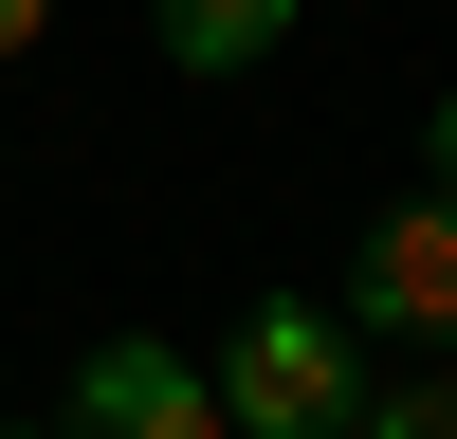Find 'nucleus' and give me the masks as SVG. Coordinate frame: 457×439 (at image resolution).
I'll use <instances>...</instances> for the list:
<instances>
[{
  "label": "nucleus",
  "instance_id": "f257e3e1",
  "mask_svg": "<svg viewBox=\"0 0 457 439\" xmlns=\"http://www.w3.org/2000/svg\"><path fill=\"white\" fill-rule=\"evenodd\" d=\"M202 385H220V421H238V439H348V421H366L348 311H293V293H256V311H238V348H220Z\"/></svg>",
  "mask_w": 457,
  "mask_h": 439
},
{
  "label": "nucleus",
  "instance_id": "f03ea898",
  "mask_svg": "<svg viewBox=\"0 0 457 439\" xmlns=\"http://www.w3.org/2000/svg\"><path fill=\"white\" fill-rule=\"evenodd\" d=\"M55 439H238V421H220V385H202L183 348L110 329V348L73 366V421H55Z\"/></svg>",
  "mask_w": 457,
  "mask_h": 439
},
{
  "label": "nucleus",
  "instance_id": "7ed1b4c3",
  "mask_svg": "<svg viewBox=\"0 0 457 439\" xmlns=\"http://www.w3.org/2000/svg\"><path fill=\"white\" fill-rule=\"evenodd\" d=\"M348 311H366V329H421V348L457 329V220H439V202H403L385 238H366V275H348Z\"/></svg>",
  "mask_w": 457,
  "mask_h": 439
},
{
  "label": "nucleus",
  "instance_id": "20e7f679",
  "mask_svg": "<svg viewBox=\"0 0 457 439\" xmlns=\"http://www.w3.org/2000/svg\"><path fill=\"white\" fill-rule=\"evenodd\" d=\"M275 37H293V0H165V55L183 73H256Z\"/></svg>",
  "mask_w": 457,
  "mask_h": 439
},
{
  "label": "nucleus",
  "instance_id": "39448f33",
  "mask_svg": "<svg viewBox=\"0 0 457 439\" xmlns=\"http://www.w3.org/2000/svg\"><path fill=\"white\" fill-rule=\"evenodd\" d=\"M348 439H457V366H421V385H366Z\"/></svg>",
  "mask_w": 457,
  "mask_h": 439
},
{
  "label": "nucleus",
  "instance_id": "423d86ee",
  "mask_svg": "<svg viewBox=\"0 0 457 439\" xmlns=\"http://www.w3.org/2000/svg\"><path fill=\"white\" fill-rule=\"evenodd\" d=\"M421 202L457 220V92H439V128H421Z\"/></svg>",
  "mask_w": 457,
  "mask_h": 439
},
{
  "label": "nucleus",
  "instance_id": "0eeeda50",
  "mask_svg": "<svg viewBox=\"0 0 457 439\" xmlns=\"http://www.w3.org/2000/svg\"><path fill=\"white\" fill-rule=\"evenodd\" d=\"M37 19H55V0H0V55H37Z\"/></svg>",
  "mask_w": 457,
  "mask_h": 439
}]
</instances>
